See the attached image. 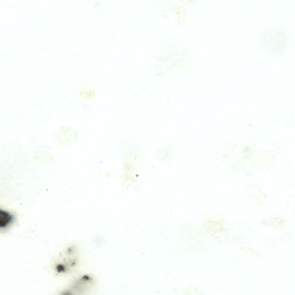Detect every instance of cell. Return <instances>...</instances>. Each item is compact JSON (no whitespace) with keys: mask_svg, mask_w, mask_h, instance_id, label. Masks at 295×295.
Segmentation results:
<instances>
[{"mask_svg":"<svg viewBox=\"0 0 295 295\" xmlns=\"http://www.w3.org/2000/svg\"><path fill=\"white\" fill-rule=\"evenodd\" d=\"M34 158L37 161L42 163L48 164L52 162L54 155L52 149L46 146L41 145L36 148L33 153Z\"/></svg>","mask_w":295,"mask_h":295,"instance_id":"obj_1","label":"cell"},{"mask_svg":"<svg viewBox=\"0 0 295 295\" xmlns=\"http://www.w3.org/2000/svg\"><path fill=\"white\" fill-rule=\"evenodd\" d=\"M68 127H63L58 129L54 135V141L61 144H66L71 141V137L75 133Z\"/></svg>","mask_w":295,"mask_h":295,"instance_id":"obj_2","label":"cell"},{"mask_svg":"<svg viewBox=\"0 0 295 295\" xmlns=\"http://www.w3.org/2000/svg\"><path fill=\"white\" fill-rule=\"evenodd\" d=\"M0 226L3 229L7 228L12 225L15 221V216L11 213L3 210H0Z\"/></svg>","mask_w":295,"mask_h":295,"instance_id":"obj_3","label":"cell"},{"mask_svg":"<svg viewBox=\"0 0 295 295\" xmlns=\"http://www.w3.org/2000/svg\"><path fill=\"white\" fill-rule=\"evenodd\" d=\"M77 94L80 98L86 99H93L95 95V92L92 89L86 87H79L77 90Z\"/></svg>","mask_w":295,"mask_h":295,"instance_id":"obj_4","label":"cell"}]
</instances>
